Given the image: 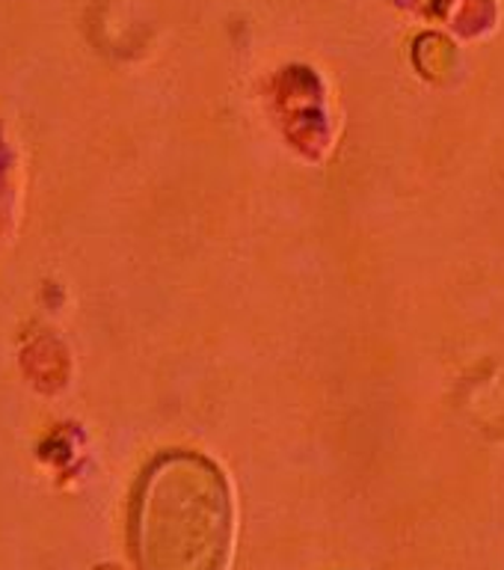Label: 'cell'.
<instances>
[{"instance_id":"cell-1","label":"cell","mask_w":504,"mask_h":570,"mask_svg":"<svg viewBox=\"0 0 504 570\" xmlns=\"http://www.w3.org/2000/svg\"><path fill=\"white\" fill-rule=\"evenodd\" d=\"M235 505L223 472L202 454L172 452L151 463L131 514L140 570H226Z\"/></svg>"},{"instance_id":"cell-2","label":"cell","mask_w":504,"mask_h":570,"mask_svg":"<svg viewBox=\"0 0 504 570\" xmlns=\"http://www.w3.org/2000/svg\"><path fill=\"white\" fill-rule=\"evenodd\" d=\"M9 169H12V158H9L7 142L0 140V235H3V229H7L9 203H12V181H9Z\"/></svg>"}]
</instances>
